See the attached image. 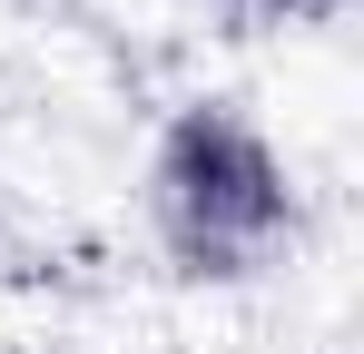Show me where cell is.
Wrapping results in <instances>:
<instances>
[{"label":"cell","instance_id":"1","mask_svg":"<svg viewBox=\"0 0 364 354\" xmlns=\"http://www.w3.org/2000/svg\"><path fill=\"white\" fill-rule=\"evenodd\" d=\"M148 207H158V236L187 276H256L296 227L286 158L227 99H197L168 118V138L148 158Z\"/></svg>","mask_w":364,"mask_h":354}]
</instances>
